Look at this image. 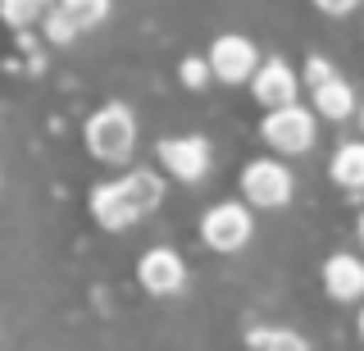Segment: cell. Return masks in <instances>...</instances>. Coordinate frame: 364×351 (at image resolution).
Instances as JSON below:
<instances>
[{"label":"cell","instance_id":"1","mask_svg":"<svg viewBox=\"0 0 364 351\" xmlns=\"http://www.w3.org/2000/svg\"><path fill=\"white\" fill-rule=\"evenodd\" d=\"M159 201H164V178L155 169H132V174L114 178V183H100L91 192V214H96L100 229L119 233L128 224L146 219L151 210H159Z\"/></svg>","mask_w":364,"mask_h":351},{"label":"cell","instance_id":"2","mask_svg":"<svg viewBox=\"0 0 364 351\" xmlns=\"http://www.w3.org/2000/svg\"><path fill=\"white\" fill-rule=\"evenodd\" d=\"M136 146V115L123 100H109L105 110L87 119V151L105 164H123Z\"/></svg>","mask_w":364,"mask_h":351},{"label":"cell","instance_id":"3","mask_svg":"<svg viewBox=\"0 0 364 351\" xmlns=\"http://www.w3.org/2000/svg\"><path fill=\"white\" fill-rule=\"evenodd\" d=\"M314 123L318 115L305 105H282V110H269L264 123H259V137H264L273 151L282 155H305L314 146Z\"/></svg>","mask_w":364,"mask_h":351},{"label":"cell","instance_id":"4","mask_svg":"<svg viewBox=\"0 0 364 351\" xmlns=\"http://www.w3.org/2000/svg\"><path fill=\"white\" fill-rule=\"evenodd\" d=\"M210 69L219 83L228 87H237V83H255V73H259V51H255V41L242 37V32H223V37H214V46H210Z\"/></svg>","mask_w":364,"mask_h":351},{"label":"cell","instance_id":"5","mask_svg":"<svg viewBox=\"0 0 364 351\" xmlns=\"http://www.w3.org/2000/svg\"><path fill=\"white\" fill-rule=\"evenodd\" d=\"M255 233V219L242 201H223V206H210L200 219V237L210 251H242Z\"/></svg>","mask_w":364,"mask_h":351},{"label":"cell","instance_id":"6","mask_svg":"<svg viewBox=\"0 0 364 351\" xmlns=\"http://www.w3.org/2000/svg\"><path fill=\"white\" fill-rule=\"evenodd\" d=\"M291 192H296L291 174H287V164H278V160H250L242 169V197L250 201V206H259V210L287 206Z\"/></svg>","mask_w":364,"mask_h":351},{"label":"cell","instance_id":"7","mask_svg":"<svg viewBox=\"0 0 364 351\" xmlns=\"http://www.w3.org/2000/svg\"><path fill=\"white\" fill-rule=\"evenodd\" d=\"M136 278H141V288L151 297H173V292H182V283H187V265L168 246H151V251L136 260Z\"/></svg>","mask_w":364,"mask_h":351},{"label":"cell","instance_id":"8","mask_svg":"<svg viewBox=\"0 0 364 351\" xmlns=\"http://www.w3.org/2000/svg\"><path fill=\"white\" fill-rule=\"evenodd\" d=\"M159 164L178 183H200L205 169H210V146H205V137H164L159 142Z\"/></svg>","mask_w":364,"mask_h":351},{"label":"cell","instance_id":"9","mask_svg":"<svg viewBox=\"0 0 364 351\" xmlns=\"http://www.w3.org/2000/svg\"><path fill=\"white\" fill-rule=\"evenodd\" d=\"M250 92L264 110H282V105H296V92H301V78L291 73L287 60H264L250 83Z\"/></svg>","mask_w":364,"mask_h":351},{"label":"cell","instance_id":"10","mask_svg":"<svg viewBox=\"0 0 364 351\" xmlns=\"http://www.w3.org/2000/svg\"><path fill=\"white\" fill-rule=\"evenodd\" d=\"M323 288H328L333 301H360L364 297V265H360V256H346V251L328 256Z\"/></svg>","mask_w":364,"mask_h":351},{"label":"cell","instance_id":"11","mask_svg":"<svg viewBox=\"0 0 364 351\" xmlns=\"http://www.w3.org/2000/svg\"><path fill=\"white\" fill-rule=\"evenodd\" d=\"M314 115H323V119H333V123L355 115V92H350V83L333 78V83L314 87Z\"/></svg>","mask_w":364,"mask_h":351},{"label":"cell","instance_id":"12","mask_svg":"<svg viewBox=\"0 0 364 351\" xmlns=\"http://www.w3.org/2000/svg\"><path fill=\"white\" fill-rule=\"evenodd\" d=\"M328 174L337 178V187L346 192H360L364 187V142H341L333 164H328Z\"/></svg>","mask_w":364,"mask_h":351},{"label":"cell","instance_id":"13","mask_svg":"<svg viewBox=\"0 0 364 351\" xmlns=\"http://www.w3.org/2000/svg\"><path fill=\"white\" fill-rule=\"evenodd\" d=\"M246 347L250 351H310V342L301 333H291V328H250Z\"/></svg>","mask_w":364,"mask_h":351},{"label":"cell","instance_id":"14","mask_svg":"<svg viewBox=\"0 0 364 351\" xmlns=\"http://www.w3.org/2000/svg\"><path fill=\"white\" fill-rule=\"evenodd\" d=\"M60 5V0H0V14H5L9 28H32L46 23V14Z\"/></svg>","mask_w":364,"mask_h":351},{"label":"cell","instance_id":"15","mask_svg":"<svg viewBox=\"0 0 364 351\" xmlns=\"http://www.w3.org/2000/svg\"><path fill=\"white\" fill-rule=\"evenodd\" d=\"M60 9L68 19H73V28L77 32H87V28H100L109 19V0H60Z\"/></svg>","mask_w":364,"mask_h":351},{"label":"cell","instance_id":"16","mask_svg":"<svg viewBox=\"0 0 364 351\" xmlns=\"http://www.w3.org/2000/svg\"><path fill=\"white\" fill-rule=\"evenodd\" d=\"M41 32H46V41H50V46H68V41L77 37V28H73V19L64 14L60 5L50 9V14H46V23H41Z\"/></svg>","mask_w":364,"mask_h":351},{"label":"cell","instance_id":"17","mask_svg":"<svg viewBox=\"0 0 364 351\" xmlns=\"http://www.w3.org/2000/svg\"><path fill=\"white\" fill-rule=\"evenodd\" d=\"M178 78L187 87H205L214 78V69H210V60H200V55H187V60H182V69H178Z\"/></svg>","mask_w":364,"mask_h":351},{"label":"cell","instance_id":"18","mask_svg":"<svg viewBox=\"0 0 364 351\" xmlns=\"http://www.w3.org/2000/svg\"><path fill=\"white\" fill-rule=\"evenodd\" d=\"M333 64H328L323 60V55H310V64H305V83H310V92H314V87H323V83H333Z\"/></svg>","mask_w":364,"mask_h":351},{"label":"cell","instance_id":"19","mask_svg":"<svg viewBox=\"0 0 364 351\" xmlns=\"http://www.w3.org/2000/svg\"><path fill=\"white\" fill-rule=\"evenodd\" d=\"M318 9H323V14H333V19H341V14H350V9L360 5V0H314Z\"/></svg>","mask_w":364,"mask_h":351},{"label":"cell","instance_id":"20","mask_svg":"<svg viewBox=\"0 0 364 351\" xmlns=\"http://www.w3.org/2000/svg\"><path fill=\"white\" fill-rule=\"evenodd\" d=\"M360 246H364V214H360Z\"/></svg>","mask_w":364,"mask_h":351},{"label":"cell","instance_id":"21","mask_svg":"<svg viewBox=\"0 0 364 351\" xmlns=\"http://www.w3.org/2000/svg\"><path fill=\"white\" fill-rule=\"evenodd\" d=\"M360 337H364V310H360Z\"/></svg>","mask_w":364,"mask_h":351},{"label":"cell","instance_id":"22","mask_svg":"<svg viewBox=\"0 0 364 351\" xmlns=\"http://www.w3.org/2000/svg\"><path fill=\"white\" fill-rule=\"evenodd\" d=\"M360 128H364V110H360Z\"/></svg>","mask_w":364,"mask_h":351}]
</instances>
